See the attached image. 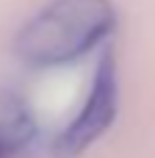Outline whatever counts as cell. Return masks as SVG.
I'll use <instances>...</instances> for the list:
<instances>
[{
	"mask_svg": "<svg viewBox=\"0 0 155 158\" xmlns=\"http://www.w3.org/2000/svg\"><path fill=\"white\" fill-rule=\"evenodd\" d=\"M116 31L111 0H50L17 33L14 53L25 67L55 69L80 61Z\"/></svg>",
	"mask_w": 155,
	"mask_h": 158,
	"instance_id": "1",
	"label": "cell"
},
{
	"mask_svg": "<svg viewBox=\"0 0 155 158\" xmlns=\"http://www.w3.org/2000/svg\"><path fill=\"white\" fill-rule=\"evenodd\" d=\"M116 117H119V69L114 50L105 47L80 111L53 139V158H80L114 128Z\"/></svg>",
	"mask_w": 155,
	"mask_h": 158,
	"instance_id": "2",
	"label": "cell"
},
{
	"mask_svg": "<svg viewBox=\"0 0 155 158\" xmlns=\"http://www.w3.org/2000/svg\"><path fill=\"white\" fill-rule=\"evenodd\" d=\"M33 139L36 117L31 106L14 92H0V153L19 156Z\"/></svg>",
	"mask_w": 155,
	"mask_h": 158,
	"instance_id": "3",
	"label": "cell"
},
{
	"mask_svg": "<svg viewBox=\"0 0 155 158\" xmlns=\"http://www.w3.org/2000/svg\"><path fill=\"white\" fill-rule=\"evenodd\" d=\"M0 158H19V156H6V153H0Z\"/></svg>",
	"mask_w": 155,
	"mask_h": 158,
	"instance_id": "4",
	"label": "cell"
}]
</instances>
